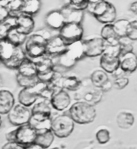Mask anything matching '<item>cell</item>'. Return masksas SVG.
<instances>
[{"label": "cell", "instance_id": "obj_16", "mask_svg": "<svg viewBox=\"0 0 137 149\" xmlns=\"http://www.w3.org/2000/svg\"><path fill=\"white\" fill-rule=\"evenodd\" d=\"M17 75L25 78L37 77V70L35 63L27 57L23 61L17 70Z\"/></svg>", "mask_w": 137, "mask_h": 149}, {"label": "cell", "instance_id": "obj_37", "mask_svg": "<svg viewBox=\"0 0 137 149\" xmlns=\"http://www.w3.org/2000/svg\"><path fill=\"white\" fill-rule=\"evenodd\" d=\"M110 132L105 129L99 130L96 133V140L99 143L104 144L107 143L110 139Z\"/></svg>", "mask_w": 137, "mask_h": 149}, {"label": "cell", "instance_id": "obj_31", "mask_svg": "<svg viewBox=\"0 0 137 149\" xmlns=\"http://www.w3.org/2000/svg\"><path fill=\"white\" fill-rule=\"evenodd\" d=\"M120 49V43L119 41V38H116L111 41H105L104 53L119 57Z\"/></svg>", "mask_w": 137, "mask_h": 149}, {"label": "cell", "instance_id": "obj_47", "mask_svg": "<svg viewBox=\"0 0 137 149\" xmlns=\"http://www.w3.org/2000/svg\"><path fill=\"white\" fill-rule=\"evenodd\" d=\"M2 122H3V121H2V117H1V114H0V127H1V125H2Z\"/></svg>", "mask_w": 137, "mask_h": 149}, {"label": "cell", "instance_id": "obj_36", "mask_svg": "<svg viewBox=\"0 0 137 149\" xmlns=\"http://www.w3.org/2000/svg\"><path fill=\"white\" fill-rule=\"evenodd\" d=\"M126 37L130 40H137V22L136 20L130 22L126 31Z\"/></svg>", "mask_w": 137, "mask_h": 149}, {"label": "cell", "instance_id": "obj_48", "mask_svg": "<svg viewBox=\"0 0 137 149\" xmlns=\"http://www.w3.org/2000/svg\"><path fill=\"white\" fill-rule=\"evenodd\" d=\"M2 77H1V75H0V85L1 84V83H2Z\"/></svg>", "mask_w": 137, "mask_h": 149}, {"label": "cell", "instance_id": "obj_12", "mask_svg": "<svg viewBox=\"0 0 137 149\" xmlns=\"http://www.w3.org/2000/svg\"><path fill=\"white\" fill-rule=\"evenodd\" d=\"M67 45L59 35L53 36L47 40L46 55L55 58L62 55L67 51Z\"/></svg>", "mask_w": 137, "mask_h": 149}, {"label": "cell", "instance_id": "obj_9", "mask_svg": "<svg viewBox=\"0 0 137 149\" xmlns=\"http://www.w3.org/2000/svg\"><path fill=\"white\" fill-rule=\"evenodd\" d=\"M45 55L32 59L35 63L37 68V77L40 81L47 83L50 81L54 75V63L49 56Z\"/></svg>", "mask_w": 137, "mask_h": 149}, {"label": "cell", "instance_id": "obj_22", "mask_svg": "<svg viewBox=\"0 0 137 149\" xmlns=\"http://www.w3.org/2000/svg\"><path fill=\"white\" fill-rule=\"evenodd\" d=\"M56 58H58V59L56 63L53 62V70L54 71L60 72L61 74H62L64 72L66 71L74 66L76 62L70 57L66 52Z\"/></svg>", "mask_w": 137, "mask_h": 149}, {"label": "cell", "instance_id": "obj_26", "mask_svg": "<svg viewBox=\"0 0 137 149\" xmlns=\"http://www.w3.org/2000/svg\"><path fill=\"white\" fill-rule=\"evenodd\" d=\"M41 6L40 0H24L21 13L33 17L39 13Z\"/></svg>", "mask_w": 137, "mask_h": 149}, {"label": "cell", "instance_id": "obj_15", "mask_svg": "<svg viewBox=\"0 0 137 149\" xmlns=\"http://www.w3.org/2000/svg\"><path fill=\"white\" fill-rule=\"evenodd\" d=\"M50 102L55 109L61 111L70 105V97L67 92L63 89L53 94Z\"/></svg>", "mask_w": 137, "mask_h": 149}, {"label": "cell", "instance_id": "obj_20", "mask_svg": "<svg viewBox=\"0 0 137 149\" xmlns=\"http://www.w3.org/2000/svg\"><path fill=\"white\" fill-rule=\"evenodd\" d=\"M15 104L13 94L6 89L0 90V114H7Z\"/></svg>", "mask_w": 137, "mask_h": 149}, {"label": "cell", "instance_id": "obj_39", "mask_svg": "<svg viewBox=\"0 0 137 149\" xmlns=\"http://www.w3.org/2000/svg\"><path fill=\"white\" fill-rule=\"evenodd\" d=\"M129 79L123 77L116 79L113 84V86L116 89H122L126 87L129 84Z\"/></svg>", "mask_w": 137, "mask_h": 149}, {"label": "cell", "instance_id": "obj_29", "mask_svg": "<svg viewBox=\"0 0 137 149\" xmlns=\"http://www.w3.org/2000/svg\"><path fill=\"white\" fill-rule=\"evenodd\" d=\"M116 8L112 3L110 4L107 9L100 17L96 18V19L103 24H112L114 22L116 18Z\"/></svg>", "mask_w": 137, "mask_h": 149}, {"label": "cell", "instance_id": "obj_11", "mask_svg": "<svg viewBox=\"0 0 137 149\" xmlns=\"http://www.w3.org/2000/svg\"><path fill=\"white\" fill-rule=\"evenodd\" d=\"M85 56L95 57L102 55L105 49V41L101 37H94L82 40Z\"/></svg>", "mask_w": 137, "mask_h": 149}, {"label": "cell", "instance_id": "obj_3", "mask_svg": "<svg viewBox=\"0 0 137 149\" xmlns=\"http://www.w3.org/2000/svg\"><path fill=\"white\" fill-rule=\"evenodd\" d=\"M47 40L41 34L36 31L28 36L22 46L26 57L34 59L46 55Z\"/></svg>", "mask_w": 137, "mask_h": 149}, {"label": "cell", "instance_id": "obj_28", "mask_svg": "<svg viewBox=\"0 0 137 149\" xmlns=\"http://www.w3.org/2000/svg\"><path fill=\"white\" fill-rule=\"evenodd\" d=\"M82 85L81 80L75 76L64 77L63 81L64 89L70 91H77L81 88Z\"/></svg>", "mask_w": 137, "mask_h": 149}, {"label": "cell", "instance_id": "obj_10", "mask_svg": "<svg viewBox=\"0 0 137 149\" xmlns=\"http://www.w3.org/2000/svg\"><path fill=\"white\" fill-rule=\"evenodd\" d=\"M7 114L8 119L12 124L21 126L30 123L32 118L31 109L20 103L14 104Z\"/></svg>", "mask_w": 137, "mask_h": 149}, {"label": "cell", "instance_id": "obj_1", "mask_svg": "<svg viewBox=\"0 0 137 149\" xmlns=\"http://www.w3.org/2000/svg\"><path fill=\"white\" fill-rule=\"evenodd\" d=\"M26 57L22 46L14 45L6 39L0 41V60L6 67L17 70Z\"/></svg>", "mask_w": 137, "mask_h": 149}, {"label": "cell", "instance_id": "obj_42", "mask_svg": "<svg viewBox=\"0 0 137 149\" xmlns=\"http://www.w3.org/2000/svg\"><path fill=\"white\" fill-rule=\"evenodd\" d=\"M3 149H23V147L19 145L18 143L15 141H8L7 143H6L3 147H2Z\"/></svg>", "mask_w": 137, "mask_h": 149}, {"label": "cell", "instance_id": "obj_27", "mask_svg": "<svg viewBox=\"0 0 137 149\" xmlns=\"http://www.w3.org/2000/svg\"><path fill=\"white\" fill-rule=\"evenodd\" d=\"M116 122L119 127L127 129L131 127L134 123V116L129 112H121L117 116Z\"/></svg>", "mask_w": 137, "mask_h": 149}, {"label": "cell", "instance_id": "obj_25", "mask_svg": "<svg viewBox=\"0 0 137 149\" xmlns=\"http://www.w3.org/2000/svg\"><path fill=\"white\" fill-rule=\"evenodd\" d=\"M120 60V68L127 73H131L136 70L137 62L136 56L133 52L128 54Z\"/></svg>", "mask_w": 137, "mask_h": 149}, {"label": "cell", "instance_id": "obj_17", "mask_svg": "<svg viewBox=\"0 0 137 149\" xmlns=\"http://www.w3.org/2000/svg\"><path fill=\"white\" fill-rule=\"evenodd\" d=\"M120 58L118 56H114L103 53L100 58L101 66L107 72L112 74L120 66Z\"/></svg>", "mask_w": 137, "mask_h": 149}, {"label": "cell", "instance_id": "obj_44", "mask_svg": "<svg viewBox=\"0 0 137 149\" xmlns=\"http://www.w3.org/2000/svg\"><path fill=\"white\" fill-rule=\"evenodd\" d=\"M126 73L127 72L123 70L120 67L119 68H117L115 71L112 73V74L113 77L116 79L121 78V77H125V75L126 74Z\"/></svg>", "mask_w": 137, "mask_h": 149}, {"label": "cell", "instance_id": "obj_7", "mask_svg": "<svg viewBox=\"0 0 137 149\" xmlns=\"http://www.w3.org/2000/svg\"><path fill=\"white\" fill-rule=\"evenodd\" d=\"M46 85L47 83L39 81L34 86L23 88L18 95L19 103L28 107L33 105L40 98L41 92Z\"/></svg>", "mask_w": 137, "mask_h": 149}, {"label": "cell", "instance_id": "obj_38", "mask_svg": "<svg viewBox=\"0 0 137 149\" xmlns=\"http://www.w3.org/2000/svg\"><path fill=\"white\" fill-rule=\"evenodd\" d=\"M119 41L120 43V53L119 56L120 58L124 57V56L127 55L128 54L133 52L134 48L130 43L128 42H124V41L122 42L120 40Z\"/></svg>", "mask_w": 137, "mask_h": 149}, {"label": "cell", "instance_id": "obj_43", "mask_svg": "<svg viewBox=\"0 0 137 149\" xmlns=\"http://www.w3.org/2000/svg\"><path fill=\"white\" fill-rule=\"evenodd\" d=\"M112 87V83L110 80L108 79L104 84H103V85L100 88L103 93H107L110 91Z\"/></svg>", "mask_w": 137, "mask_h": 149}, {"label": "cell", "instance_id": "obj_6", "mask_svg": "<svg viewBox=\"0 0 137 149\" xmlns=\"http://www.w3.org/2000/svg\"><path fill=\"white\" fill-rule=\"evenodd\" d=\"M74 122L69 115L64 114L51 119L50 129L59 138H66L73 131Z\"/></svg>", "mask_w": 137, "mask_h": 149}, {"label": "cell", "instance_id": "obj_23", "mask_svg": "<svg viewBox=\"0 0 137 149\" xmlns=\"http://www.w3.org/2000/svg\"><path fill=\"white\" fill-rule=\"evenodd\" d=\"M66 53L70 57L75 61L84 57L85 55L83 52L82 40L76 41L68 45Z\"/></svg>", "mask_w": 137, "mask_h": 149}, {"label": "cell", "instance_id": "obj_24", "mask_svg": "<svg viewBox=\"0 0 137 149\" xmlns=\"http://www.w3.org/2000/svg\"><path fill=\"white\" fill-rule=\"evenodd\" d=\"M28 36L20 31L17 27L11 28L7 32L6 39L14 45L22 46Z\"/></svg>", "mask_w": 137, "mask_h": 149}, {"label": "cell", "instance_id": "obj_14", "mask_svg": "<svg viewBox=\"0 0 137 149\" xmlns=\"http://www.w3.org/2000/svg\"><path fill=\"white\" fill-rule=\"evenodd\" d=\"M16 27L20 31L29 36L34 31L35 22L33 17L21 13L17 17Z\"/></svg>", "mask_w": 137, "mask_h": 149}, {"label": "cell", "instance_id": "obj_35", "mask_svg": "<svg viewBox=\"0 0 137 149\" xmlns=\"http://www.w3.org/2000/svg\"><path fill=\"white\" fill-rule=\"evenodd\" d=\"M65 5L83 11L87 8L89 3L88 0H65Z\"/></svg>", "mask_w": 137, "mask_h": 149}, {"label": "cell", "instance_id": "obj_46", "mask_svg": "<svg viewBox=\"0 0 137 149\" xmlns=\"http://www.w3.org/2000/svg\"><path fill=\"white\" fill-rule=\"evenodd\" d=\"M89 3H95V2H98L100 0H88Z\"/></svg>", "mask_w": 137, "mask_h": 149}, {"label": "cell", "instance_id": "obj_34", "mask_svg": "<svg viewBox=\"0 0 137 149\" xmlns=\"http://www.w3.org/2000/svg\"><path fill=\"white\" fill-rule=\"evenodd\" d=\"M101 37L105 41H111L112 40L118 38L114 30L113 25L112 24H107L102 28L101 32Z\"/></svg>", "mask_w": 137, "mask_h": 149}, {"label": "cell", "instance_id": "obj_40", "mask_svg": "<svg viewBox=\"0 0 137 149\" xmlns=\"http://www.w3.org/2000/svg\"><path fill=\"white\" fill-rule=\"evenodd\" d=\"M11 28L5 21L0 22V41L6 39L7 32Z\"/></svg>", "mask_w": 137, "mask_h": 149}, {"label": "cell", "instance_id": "obj_21", "mask_svg": "<svg viewBox=\"0 0 137 149\" xmlns=\"http://www.w3.org/2000/svg\"><path fill=\"white\" fill-rule=\"evenodd\" d=\"M103 95V92L100 88V89H92L85 91L83 94L77 93L74 95V98L76 100L84 99L87 103L93 105L101 101Z\"/></svg>", "mask_w": 137, "mask_h": 149}, {"label": "cell", "instance_id": "obj_13", "mask_svg": "<svg viewBox=\"0 0 137 149\" xmlns=\"http://www.w3.org/2000/svg\"><path fill=\"white\" fill-rule=\"evenodd\" d=\"M54 140V134L50 128L36 129V135L34 143L38 145L41 149L49 148Z\"/></svg>", "mask_w": 137, "mask_h": 149}, {"label": "cell", "instance_id": "obj_2", "mask_svg": "<svg viewBox=\"0 0 137 149\" xmlns=\"http://www.w3.org/2000/svg\"><path fill=\"white\" fill-rule=\"evenodd\" d=\"M6 134L8 141H15L23 149H28L34 144L36 135V129L30 123L21 125Z\"/></svg>", "mask_w": 137, "mask_h": 149}, {"label": "cell", "instance_id": "obj_33", "mask_svg": "<svg viewBox=\"0 0 137 149\" xmlns=\"http://www.w3.org/2000/svg\"><path fill=\"white\" fill-rule=\"evenodd\" d=\"M24 0H14L6 4V8L9 12L10 15L17 17L21 13V10Z\"/></svg>", "mask_w": 137, "mask_h": 149}, {"label": "cell", "instance_id": "obj_41", "mask_svg": "<svg viewBox=\"0 0 137 149\" xmlns=\"http://www.w3.org/2000/svg\"><path fill=\"white\" fill-rule=\"evenodd\" d=\"M9 16V12L6 6L0 3V22H4Z\"/></svg>", "mask_w": 137, "mask_h": 149}, {"label": "cell", "instance_id": "obj_18", "mask_svg": "<svg viewBox=\"0 0 137 149\" xmlns=\"http://www.w3.org/2000/svg\"><path fill=\"white\" fill-rule=\"evenodd\" d=\"M45 22L48 28L53 31H59L65 24L60 10H53L48 13L45 17Z\"/></svg>", "mask_w": 137, "mask_h": 149}, {"label": "cell", "instance_id": "obj_8", "mask_svg": "<svg viewBox=\"0 0 137 149\" xmlns=\"http://www.w3.org/2000/svg\"><path fill=\"white\" fill-rule=\"evenodd\" d=\"M83 30L81 24L77 23H67L59 31V35L66 45L82 40Z\"/></svg>", "mask_w": 137, "mask_h": 149}, {"label": "cell", "instance_id": "obj_32", "mask_svg": "<svg viewBox=\"0 0 137 149\" xmlns=\"http://www.w3.org/2000/svg\"><path fill=\"white\" fill-rule=\"evenodd\" d=\"M130 22L125 19H120L113 24L114 30L118 38L126 37V31Z\"/></svg>", "mask_w": 137, "mask_h": 149}, {"label": "cell", "instance_id": "obj_45", "mask_svg": "<svg viewBox=\"0 0 137 149\" xmlns=\"http://www.w3.org/2000/svg\"><path fill=\"white\" fill-rule=\"evenodd\" d=\"M130 10L134 13L137 14V1L133 2L130 6Z\"/></svg>", "mask_w": 137, "mask_h": 149}, {"label": "cell", "instance_id": "obj_5", "mask_svg": "<svg viewBox=\"0 0 137 149\" xmlns=\"http://www.w3.org/2000/svg\"><path fill=\"white\" fill-rule=\"evenodd\" d=\"M31 112L32 118L30 123L36 129L50 128L52 108L46 101L34 104Z\"/></svg>", "mask_w": 137, "mask_h": 149}, {"label": "cell", "instance_id": "obj_49", "mask_svg": "<svg viewBox=\"0 0 137 149\" xmlns=\"http://www.w3.org/2000/svg\"><path fill=\"white\" fill-rule=\"evenodd\" d=\"M1 60H0V64H1Z\"/></svg>", "mask_w": 137, "mask_h": 149}, {"label": "cell", "instance_id": "obj_50", "mask_svg": "<svg viewBox=\"0 0 137 149\" xmlns=\"http://www.w3.org/2000/svg\"><path fill=\"white\" fill-rule=\"evenodd\" d=\"M3 1V0H0V1Z\"/></svg>", "mask_w": 137, "mask_h": 149}, {"label": "cell", "instance_id": "obj_19", "mask_svg": "<svg viewBox=\"0 0 137 149\" xmlns=\"http://www.w3.org/2000/svg\"><path fill=\"white\" fill-rule=\"evenodd\" d=\"M60 11L62 14L65 23H77L80 24L83 19V10L75 9L69 6L65 5Z\"/></svg>", "mask_w": 137, "mask_h": 149}, {"label": "cell", "instance_id": "obj_4", "mask_svg": "<svg viewBox=\"0 0 137 149\" xmlns=\"http://www.w3.org/2000/svg\"><path fill=\"white\" fill-rule=\"evenodd\" d=\"M69 112L74 122L79 124L92 123L96 116V111L93 105L84 102L74 103L70 108Z\"/></svg>", "mask_w": 137, "mask_h": 149}, {"label": "cell", "instance_id": "obj_30", "mask_svg": "<svg viewBox=\"0 0 137 149\" xmlns=\"http://www.w3.org/2000/svg\"><path fill=\"white\" fill-rule=\"evenodd\" d=\"M108 79V76L107 73L101 70L94 72L91 77L92 83L94 87L97 88H100L103 84Z\"/></svg>", "mask_w": 137, "mask_h": 149}]
</instances>
